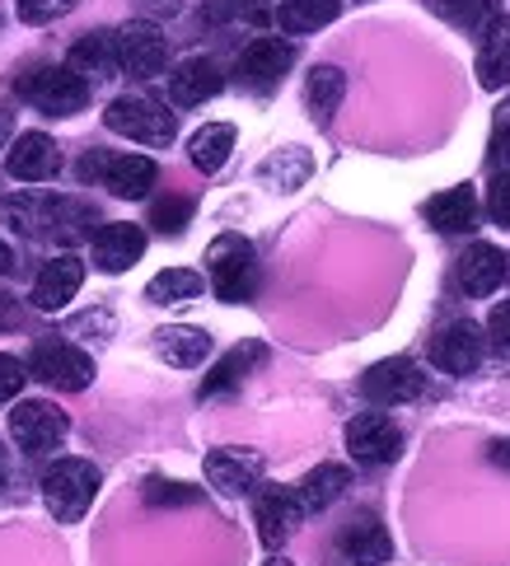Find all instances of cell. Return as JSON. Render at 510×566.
<instances>
[{"label": "cell", "mask_w": 510, "mask_h": 566, "mask_svg": "<svg viewBox=\"0 0 510 566\" xmlns=\"http://www.w3.org/2000/svg\"><path fill=\"white\" fill-rule=\"evenodd\" d=\"M262 360H268V347H262V342H239V347L230 356H220L216 366H211V375L201 379V398H216V394L239 389V384L262 366Z\"/></svg>", "instance_id": "cell-23"}, {"label": "cell", "mask_w": 510, "mask_h": 566, "mask_svg": "<svg viewBox=\"0 0 510 566\" xmlns=\"http://www.w3.org/2000/svg\"><path fill=\"white\" fill-rule=\"evenodd\" d=\"M80 286H85V262L75 253H61V258L43 262V272L33 276V305L43 314H56V310L71 305Z\"/></svg>", "instance_id": "cell-16"}, {"label": "cell", "mask_w": 510, "mask_h": 566, "mask_svg": "<svg viewBox=\"0 0 510 566\" xmlns=\"http://www.w3.org/2000/svg\"><path fill=\"white\" fill-rule=\"evenodd\" d=\"M258 174H262V184H272V192H295V188H304V178L314 174V159L300 146H285L272 159H262Z\"/></svg>", "instance_id": "cell-31"}, {"label": "cell", "mask_w": 510, "mask_h": 566, "mask_svg": "<svg viewBox=\"0 0 510 566\" xmlns=\"http://www.w3.org/2000/svg\"><path fill=\"white\" fill-rule=\"evenodd\" d=\"M253 520H258V538H262V548H268V553H281L285 543L295 538L304 511H300V501H295V492H291V488H262V482H258Z\"/></svg>", "instance_id": "cell-13"}, {"label": "cell", "mask_w": 510, "mask_h": 566, "mask_svg": "<svg viewBox=\"0 0 510 566\" xmlns=\"http://www.w3.org/2000/svg\"><path fill=\"white\" fill-rule=\"evenodd\" d=\"M10 482V459H6V444H0V488Z\"/></svg>", "instance_id": "cell-47"}, {"label": "cell", "mask_w": 510, "mask_h": 566, "mask_svg": "<svg viewBox=\"0 0 510 566\" xmlns=\"http://www.w3.org/2000/svg\"><path fill=\"white\" fill-rule=\"evenodd\" d=\"M207 482L220 496H249L262 482V454H253V450H211L207 454Z\"/></svg>", "instance_id": "cell-18"}, {"label": "cell", "mask_w": 510, "mask_h": 566, "mask_svg": "<svg viewBox=\"0 0 510 566\" xmlns=\"http://www.w3.org/2000/svg\"><path fill=\"white\" fill-rule=\"evenodd\" d=\"M14 268V253H10V244H6V239H0V276H6Z\"/></svg>", "instance_id": "cell-46"}, {"label": "cell", "mask_w": 510, "mask_h": 566, "mask_svg": "<svg viewBox=\"0 0 510 566\" xmlns=\"http://www.w3.org/2000/svg\"><path fill=\"white\" fill-rule=\"evenodd\" d=\"M291 62H295V48L285 38H253L235 62V85L249 94H272L281 85V75L291 71Z\"/></svg>", "instance_id": "cell-9"}, {"label": "cell", "mask_w": 510, "mask_h": 566, "mask_svg": "<svg viewBox=\"0 0 510 566\" xmlns=\"http://www.w3.org/2000/svg\"><path fill=\"white\" fill-rule=\"evenodd\" d=\"M150 226L159 234H183L192 226V201L188 197H159L150 207Z\"/></svg>", "instance_id": "cell-35"}, {"label": "cell", "mask_w": 510, "mask_h": 566, "mask_svg": "<svg viewBox=\"0 0 510 566\" xmlns=\"http://www.w3.org/2000/svg\"><path fill=\"white\" fill-rule=\"evenodd\" d=\"M478 85L482 90H506L510 85V19L497 14L482 29V48H478Z\"/></svg>", "instance_id": "cell-24"}, {"label": "cell", "mask_w": 510, "mask_h": 566, "mask_svg": "<svg viewBox=\"0 0 510 566\" xmlns=\"http://www.w3.org/2000/svg\"><path fill=\"white\" fill-rule=\"evenodd\" d=\"M14 94L48 117H71L90 104V80H80L71 66H29L14 75Z\"/></svg>", "instance_id": "cell-3"}, {"label": "cell", "mask_w": 510, "mask_h": 566, "mask_svg": "<svg viewBox=\"0 0 510 566\" xmlns=\"http://www.w3.org/2000/svg\"><path fill=\"white\" fill-rule=\"evenodd\" d=\"M24 384H29V366H24L19 356L0 352V402L19 398V394H24Z\"/></svg>", "instance_id": "cell-39"}, {"label": "cell", "mask_w": 510, "mask_h": 566, "mask_svg": "<svg viewBox=\"0 0 510 566\" xmlns=\"http://www.w3.org/2000/svg\"><path fill=\"white\" fill-rule=\"evenodd\" d=\"M14 10L24 24L43 29V24H56V19H66L75 10V0H14Z\"/></svg>", "instance_id": "cell-36"}, {"label": "cell", "mask_w": 510, "mask_h": 566, "mask_svg": "<svg viewBox=\"0 0 510 566\" xmlns=\"http://www.w3.org/2000/svg\"><path fill=\"white\" fill-rule=\"evenodd\" d=\"M113 38H117V66L132 80H155L169 66V43L155 19H127Z\"/></svg>", "instance_id": "cell-7"}, {"label": "cell", "mask_w": 510, "mask_h": 566, "mask_svg": "<svg viewBox=\"0 0 510 566\" xmlns=\"http://www.w3.org/2000/svg\"><path fill=\"white\" fill-rule=\"evenodd\" d=\"M29 379H43L56 394H80L94 384V356L71 347V342L48 337V342H38L29 356Z\"/></svg>", "instance_id": "cell-6"}, {"label": "cell", "mask_w": 510, "mask_h": 566, "mask_svg": "<svg viewBox=\"0 0 510 566\" xmlns=\"http://www.w3.org/2000/svg\"><path fill=\"white\" fill-rule=\"evenodd\" d=\"M211 19V24H272V6L268 0H207V10H201Z\"/></svg>", "instance_id": "cell-34"}, {"label": "cell", "mask_w": 510, "mask_h": 566, "mask_svg": "<svg viewBox=\"0 0 510 566\" xmlns=\"http://www.w3.org/2000/svg\"><path fill=\"white\" fill-rule=\"evenodd\" d=\"M6 174L19 178V184H48V178L61 174V150L48 132H24L6 150Z\"/></svg>", "instance_id": "cell-15"}, {"label": "cell", "mask_w": 510, "mask_h": 566, "mask_svg": "<svg viewBox=\"0 0 510 566\" xmlns=\"http://www.w3.org/2000/svg\"><path fill=\"white\" fill-rule=\"evenodd\" d=\"M487 459H492L497 469H510V440H497V444H492V454H487Z\"/></svg>", "instance_id": "cell-44"}, {"label": "cell", "mask_w": 510, "mask_h": 566, "mask_svg": "<svg viewBox=\"0 0 510 566\" xmlns=\"http://www.w3.org/2000/svg\"><path fill=\"white\" fill-rule=\"evenodd\" d=\"M346 488H352V469H342V463H319V469L304 473V482L291 492H295L304 515H319V511H329L333 501H342Z\"/></svg>", "instance_id": "cell-26"}, {"label": "cell", "mask_w": 510, "mask_h": 566, "mask_svg": "<svg viewBox=\"0 0 510 566\" xmlns=\"http://www.w3.org/2000/svg\"><path fill=\"white\" fill-rule=\"evenodd\" d=\"M268 566H291V562H285V557H272V562H268Z\"/></svg>", "instance_id": "cell-48"}, {"label": "cell", "mask_w": 510, "mask_h": 566, "mask_svg": "<svg viewBox=\"0 0 510 566\" xmlns=\"http://www.w3.org/2000/svg\"><path fill=\"white\" fill-rule=\"evenodd\" d=\"M140 496H146V505H197L201 501L197 488H188V482H165V478H150Z\"/></svg>", "instance_id": "cell-37"}, {"label": "cell", "mask_w": 510, "mask_h": 566, "mask_svg": "<svg viewBox=\"0 0 510 566\" xmlns=\"http://www.w3.org/2000/svg\"><path fill=\"white\" fill-rule=\"evenodd\" d=\"M19 323H24V310H19V300L10 291H0V333H14Z\"/></svg>", "instance_id": "cell-42"}, {"label": "cell", "mask_w": 510, "mask_h": 566, "mask_svg": "<svg viewBox=\"0 0 510 566\" xmlns=\"http://www.w3.org/2000/svg\"><path fill=\"white\" fill-rule=\"evenodd\" d=\"M66 66L80 75V80H113L122 66H117V38L108 29H94L85 33L80 43L71 48L66 56Z\"/></svg>", "instance_id": "cell-25"}, {"label": "cell", "mask_w": 510, "mask_h": 566, "mask_svg": "<svg viewBox=\"0 0 510 566\" xmlns=\"http://www.w3.org/2000/svg\"><path fill=\"white\" fill-rule=\"evenodd\" d=\"M207 281L216 300H226V305H249L258 295V253L243 234L226 230L216 234L207 244Z\"/></svg>", "instance_id": "cell-2"}, {"label": "cell", "mask_w": 510, "mask_h": 566, "mask_svg": "<svg viewBox=\"0 0 510 566\" xmlns=\"http://www.w3.org/2000/svg\"><path fill=\"white\" fill-rule=\"evenodd\" d=\"M14 136V113L10 108H0V150H6V140Z\"/></svg>", "instance_id": "cell-45"}, {"label": "cell", "mask_w": 510, "mask_h": 566, "mask_svg": "<svg viewBox=\"0 0 510 566\" xmlns=\"http://www.w3.org/2000/svg\"><path fill=\"white\" fill-rule=\"evenodd\" d=\"M71 421L56 402H43V398H29V402H14L10 412V436L24 454H52L61 440H66Z\"/></svg>", "instance_id": "cell-8"}, {"label": "cell", "mask_w": 510, "mask_h": 566, "mask_svg": "<svg viewBox=\"0 0 510 566\" xmlns=\"http://www.w3.org/2000/svg\"><path fill=\"white\" fill-rule=\"evenodd\" d=\"M342 98H346V75L337 66H314L310 75H304V108H310V117L319 127L333 123Z\"/></svg>", "instance_id": "cell-28"}, {"label": "cell", "mask_w": 510, "mask_h": 566, "mask_svg": "<svg viewBox=\"0 0 510 566\" xmlns=\"http://www.w3.org/2000/svg\"><path fill=\"white\" fill-rule=\"evenodd\" d=\"M140 10H146L150 19H174L178 10H183V0H136Z\"/></svg>", "instance_id": "cell-43"}, {"label": "cell", "mask_w": 510, "mask_h": 566, "mask_svg": "<svg viewBox=\"0 0 510 566\" xmlns=\"http://www.w3.org/2000/svg\"><path fill=\"white\" fill-rule=\"evenodd\" d=\"M159 184V165L150 155H104V169H98V188H108L122 201H140L150 197V188Z\"/></svg>", "instance_id": "cell-17"}, {"label": "cell", "mask_w": 510, "mask_h": 566, "mask_svg": "<svg viewBox=\"0 0 510 566\" xmlns=\"http://www.w3.org/2000/svg\"><path fill=\"white\" fill-rule=\"evenodd\" d=\"M0 220L24 234V239H61V244H75V239H85L90 226H94V211L80 207V201H66V197H6L0 201Z\"/></svg>", "instance_id": "cell-1"}, {"label": "cell", "mask_w": 510, "mask_h": 566, "mask_svg": "<svg viewBox=\"0 0 510 566\" xmlns=\"http://www.w3.org/2000/svg\"><path fill=\"white\" fill-rule=\"evenodd\" d=\"M421 389H426V375L407 356L375 360V366L361 375V394H365V402H375V408H403V402H417Z\"/></svg>", "instance_id": "cell-10"}, {"label": "cell", "mask_w": 510, "mask_h": 566, "mask_svg": "<svg viewBox=\"0 0 510 566\" xmlns=\"http://www.w3.org/2000/svg\"><path fill=\"white\" fill-rule=\"evenodd\" d=\"M487 216H492L501 230H510V169H497L492 188H487Z\"/></svg>", "instance_id": "cell-40"}, {"label": "cell", "mask_w": 510, "mask_h": 566, "mask_svg": "<svg viewBox=\"0 0 510 566\" xmlns=\"http://www.w3.org/2000/svg\"><path fill=\"white\" fill-rule=\"evenodd\" d=\"M220 90H226V71H220V62H211V56H188V62H178L169 75V98L178 108H201Z\"/></svg>", "instance_id": "cell-19"}, {"label": "cell", "mask_w": 510, "mask_h": 566, "mask_svg": "<svg viewBox=\"0 0 510 566\" xmlns=\"http://www.w3.org/2000/svg\"><path fill=\"white\" fill-rule=\"evenodd\" d=\"M346 450H352V459L365 463V469H379V463L398 459L403 431L394 427L389 412H361V417H352V427H346Z\"/></svg>", "instance_id": "cell-12"}, {"label": "cell", "mask_w": 510, "mask_h": 566, "mask_svg": "<svg viewBox=\"0 0 510 566\" xmlns=\"http://www.w3.org/2000/svg\"><path fill=\"white\" fill-rule=\"evenodd\" d=\"M510 276V262L497 244H468V253L459 258V291L473 295V300H487L506 286Z\"/></svg>", "instance_id": "cell-21"}, {"label": "cell", "mask_w": 510, "mask_h": 566, "mask_svg": "<svg viewBox=\"0 0 510 566\" xmlns=\"http://www.w3.org/2000/svg\"><path fill=\"white\" fill-rule=\"evenodd\" d=\"M104 127L117 132V136H127L136 140V146H169V140L178 136V123H174V113L165 104H155V98L146 94H122L113 98V104L104 108Z\"/></svg>", "instance_id": "cell-5"}, {"label": "cell", "mask_w": 510, "mask_h": 566, "mask_svg": "<svg viewBox=\"0 0 510 566\" xmlns=\"http://www.w3.org/2000/svg\"><path fill=\"white\" fill-rule=\"evenodd\" d=\"M431 360L445 375H468L482 366V333L473 318H455L431 337Z\"/></svg>", "instance_id": "cell-14"}, {"label": "cell", "mask_w": 510, "mask_h": 566, "mask_svg": "<svg viewBox=\"0 0 510 566\" xmlns=\"http://www.w3.org/2000/svg\"><path fill=\"white\" fill-rule=\"evenodd\" d=\"M426 220L440 234H468L478 226V192L473 188H445L440 197L426 201Z\"/></svg>", "instance_id": "cell-27"}, {"label": "cell", "mask_w": 510, "mask_h": 566, "mask_svg": "<svg viewBox=\"0 0 510 566\" xmlns=\"http://www.w3.org/2000/svg\"><path fill=\"white\" fill-rule=\"evenodd\" d=\"M155 356L174 370H197L211 356V333L207 328H188V323H169L155 333Z\"/></svg>", "instance_id": "cell-22"}, {"label": "cell", "mask_w": 510, "mask_h": 566, "mask_svg": "<svg viewBox=\"0 0 510 566\" xmlns=\"http://www.w3.org/2000/svg\"><path fill=\"white\" fill-rule=\"evenodd\" d=\"M487 165H492V169L510 165V104H501L497 117H492V136H487Z\"/></svg>", "instance_id": "cell-38"}, {"label": "cell", "mask_w": 510, "mask_h": 566, "mask_svg": "<svg viewBox=\"0 0 510 566\" xmlns=\"http://www.w3.org/2000/svg\"><path fill=\"white\" fill-rule=\"evenodd\" d=\"M201 291H207V276H201V272H192V268H169V272L150 276L146 300H150V305H188V300H197Z\"/></svg>", "instance_id": "cell-32"}, {"label": "cell", "mask_w": 510, "mask_h": 566, "mask_svg": "<svg viewBox=\"0 0 510 566\" xmlns=\"http://www.w3.org/2000/svg\"><path fill=\"white\" fill-rule=\"evenodd\" d=\"M333 553H337L342 566H384V562L394 557V538H389V530L379 524L375 511H356L352 520L342 524Z\"/></svg>", "instance_id": "cell-11"}, {"label": "cell", "mask_w": 510, "mask_h": 566, "mask_svg": "<svg viewBox=\"0 0 510 566\" xmlns=\"http://www.w3.org/2000/svg\"><path fill=\"white\" fill-rule=\"evenodd\" d=\"M98 496V469L90 459H56L43 473V501L56 524H75Z\"/></svg>", "instance_id": "cell-4"}, {"label": "cell", "mask_w": 510, "mask_h": 566, "mask_svg": "<svg viewBox=\"0 0 510 566\" xmlns=\"http://www.w3.org/2000/svg\"><path fill=\"white\" fill-rule=\"evenodd\" d=\"M426 6L459 33H482L497 19V0H426Z\"/></svg>", "instance_id": "cell-33"}, {"label": "cell", "mask_w": 510, "mask_h": 566, "mask_svg": "<svg viewBox=\"0 0 510 566\" xmlns=\"http://www.w3.org/2000/svg\"><path fill=\"white\" fill-rule=\"evenodd\" d=\"M487 337H492L497 356L510 360V300H501V305L492 310V318H487Z\"/></svg>", "instance_id": "cell-41"}, {"label": "cell", "mask_w": 510, "mask_h": 566, "mask_svg": "<svg viewBox=\"0 0 510 566\" xmlns=\"http://www.w3.org/2000/svg\"><path fill=\"white\" fill-rule=\"evenodd\" d=\"M230 150H235V127L230 123H207V127H197L192 140H188V159H192V169H201V174L226 169Z\"/></svg>", "instance_id": "cell-30"}, {"label": "cell", "mask_w": 510, "mask_h": 566, "mask_svg": "<svg viewBox=\"0 0 510 566\" xmlns=\"http://www.w3.org/2000/svg\"><path fill=\"white\" fill-rule=\"evenodd\" d=\"M337 14H342V0H281V10H272L281 33H319Z\"/></svg>", "instance_id": "cell-29"}, {"label": "cell", "mask_w": 510, "mask_h": 566, "mask_svg": "<svg viewBox=\"0 0 510 566\" xmlns=\"http://www.w3.org/2000/svg\"><path fill=\"white\" fill-rule=\"evenodd\" d=\"M94 268L98 272H127L140 262V253H146V230L140 226H127V220H117V226H104V230H94Z\"/></svg>", "instance_id": "cell-20"}]
</instances>
